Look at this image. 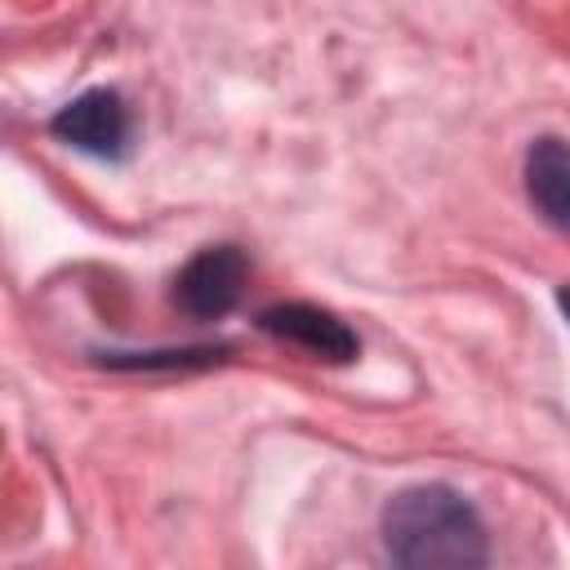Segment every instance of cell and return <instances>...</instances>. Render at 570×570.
I'll return each instance as SVG.
<instances>
[{"label":"cell","mask_w":570,"mask_h":570,"mask_svg":"<svg viewBox=\"0 0 570 570\" xmlns=\"http://www.w3.org/2000/svg\"><path fill=\"white\" fill-rule=\"evenodd\" d=\"M383 552L405 570H436V566H485L490 534L481 512L468 494L441 481L405 485L383 508Z\"/></svg>","instance_id":"1"},{"label":"cell","mask_w":570,"mask_h":570,"mask_svg":"<svg viewBox=\"0 0 570 570\" xmlns=\"http://www.w3.org/2000/svg\"><path fill=\"white\" fill-rule=\"evenodd\" d=\"M49 134L94 160H125L134 138V116L116 89H85L49 116Z\"/></svg>","instance_id":"2"},{"label":"cell","mask_w":570,"mask_h":570,"mask_svg":"<svg viewBox=\"0 0 570 570\" xmlns=\"http://www.w3.org/2000/svg\"><path fill=\"white\" fill-rule=\"evenodd\" d=\"M249 281V258L236 245H205L196 249L174 276V307L191 321H223Z\"/></svg>","instance_id":"3"},{"label":"cell","mask_w":570,"mask_h":570,"mask_svg":"<svg viewBox=\"0 0 570 570\" xmlns=\"http://www.w3.org/2000/svg\"><path fill=\"white\" fill-rule=\"evenodd\" d=\"M258 330L281 338V343H294L303 352H312L316 361H334V365H347L361 356V338L356 330L334 316L330 307H316V303H272L258 312Z\"/></svg>","instance_id":"4"},{"label":"cell","mask_w":570,"mask_h":570,"mask_svg":"<svg viewBox=\"0 0 570 570\" xmlns=\"http://www.w3.org/2000/svg\"><path fill=\"white\" fill-rule=\"evenodd\" d=\"M521 174H525V196L543 214V223L570 236V142L552 134L534 138L525 147Z\"/></svg>","instance_id":"5"},{"label":"cell","mask_w":570,"mask_h":570,"mask_svg":"<svg viewBox=\"0 0 570 570\" xmlns=\"http://www.w3.org/2000/svg\"><path fill=\"white\" fill-rule=\"evenodd\" d=\"M227 356V347H209V343H200V347H151V352H102L98 361L107 365V370H142V374H151V370H205V365H218Z\"/></svg>","instance_id":"6"},{"label":"cell","mask_w":570,"mask_h":570,"mask_svg":"<svg viewBox=\"0 0 570 570\" xmlns=\"http://www.w3.org/2000/svg\"><path fill=\"white\" fill-rule=\"evenodd\" d=\"M557 307H561V316H566V325H570V285L557 289Z\"/></svg>","instance_id":"7"}]
</instances>
